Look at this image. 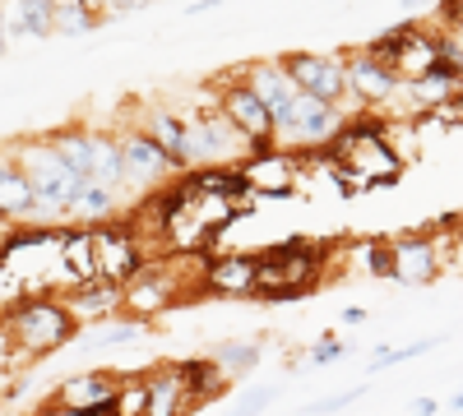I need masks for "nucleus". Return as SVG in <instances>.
Here are the masks:
<instances>
[{"label":"nucleus","instance_id":"f257e3e1","mask_svg":"<svg viewBox=\"0 0 463 416\" xmlns=\"http://www.w3.org/2000/svg\"><path fill=\"white\" fill-rule=\"evenodd\" d=\"M10 153H14L24 180H28V190H33V213H28V222H37V226L61 222V217L70 213V199L80 195L84 176L74 171V167H65V162L52 153L47 139H24V143L10 148Z\"/></svg>","mask_w":463,"mask_h":416},{"label":"nucleus","instance_id":"f03ea898","mask_svg":"<svg viewBox=\"0 0 463 416\" xmlns=\"http://www.w3.org/2000/svg\"><path fill=\"white\" fill-rule=\"evenodd\" d=\"M0 328L10 333V343H14L24 370L33 361H43L47 352L65 347L70 337H80V324H74V315L65 310V300H56V296H28V300H19L14 310L0 315Z\"/></svg>","mask_w":463,"mask_h":416},{"label":"nucleus","instance_id":"7ed1b4c3","mask_svg":"<svg viewBox=\"0 0 463 416\" xmlns=\"http://www.w3.org/2000/svg\"><path fill=\"white\" fill-rule=\"evenodd\" d=\"M316 282V250L288 245L279 254H264L255 269V296L260 300H292L301 291H311Z\"/></svg>","mask_w":463,"mask_h":416},{"label":"nucleus","instance_id":"20e7f679","mask_svg":"<svg viewBox=\"0 0 463 416\" xmlns=\"http://www.w3.org/2000/svg\"><path fill=\"white\" fill-rule=\"evenodd\" d=\"M200 398H209L200 365H163L144 380V416H190Z\"/></svg>","mask_w":463,"mask_h":416},{"label":"nucleus","instance_id":"39448f33","mask_svg":"<svg viewBox=\"0 0 463 416\" xmlns=\"http://www.w3.org/2000/svg\"><path fill=\"white\" fill-rule=\"evenodd\" d=\"M283 69L292 74V84L311 97H325L338 106V97L347 93V69H343V56H311V51H297L283 60Z\"/></svg>","mask_w":463,"mask_h":416},{"label":"nucleus","instance_id":"423d86ee","mask_svg":"<svg viewBox=\"0 0 463 416\" xmlns=\"http://www.w3.org/2000/svg\"><path fill=\"white\" fill-rule=\"evenodd\" d=\"M218 111H222V116H227L232 125H237L255 148H269V143H274V116H269V106H264L246 84H227V88H222Z\"/></svg>","mask_w":463,"mask_h":416},{"label":"nucleus","instance_id":"0eeeda50","mask_svg":"<svg viewBox=\"0 0 463 416\" xmlns=\"http://www.w3.org/2000/svg\"><path fill=\"white\" fill-rule=\"evenodd\" d=\"M440 273V245L431 236H403L390 245V278L403 287H421Z\"/></svg>","mask_w":463,"mask_h":416},{"label":"nucleus","instance_id":"6e6552de","mask_svg":"<svg viewBox=\"0 0 463 416\" xmlns=\"http://www.w3.org/2000/svg\"><path fill=\"white\" fill-rule=\"evenodd\" d=\"M93 250H98V282L121 287L130 273H139V245L121 226H93Z\"/></svg>","mask_w":463,"mask_h":416},{"label":"nucleus","instance_id":"1a4fd4ad","mask_svg":"<svg viewBox=\"0 0 463 416\" xmlns=\"http://www.w3.org/2000/svg\"><path fill=\"white\" fill-rule=\"evenodd\" d=\"M241 176H246V190H255V195H288L292 185H297V158L288 153H274V148H260V153H250L246 162H241Z\"/></svg>","mask_w":463,"mask_h":416},{"label":"nucleus","instance_id":"9d476101","mask_svg":"<svg viewBox=\"0 0 463 416\" xmlns=\"http://www.w3.org/2000/svg\"><path fill=\"white\" fill-rule=\"evenodd\" d=\"M116 143H121V158H126V190L130 185H158V180H167V171H176L172 158L139 130L121 134Z\"/></svg>","mask_w":463,"mask_h":416},{"label":"nucleus","instance_id":"9b49d317","mask_svg":"<svg viewBox=\"0 0 463 416\" xmlns=\"http://www.w3.org/2000/svg\"><path fill=\"white\" fill-rule=\"evenodd\" d=\"M343 69H347V93L362 102H390L399 88V74L371 51H357L353 60H343Z\"/></svg>","mask_w":463,"mask_h":416},{"label":"nucleus","instance_id":"f8f14e48","mask_svg":"<svg viewBox=\"0 0 463 416\" xmlns=\"http://www.w3.org/2000/svg\"><path fill=\"white\" fill-rule=\"evenodd\" d=\"M116 393H121V380H116V374L84 370V374H70V380H61V384H56V407L89 411V407L116 402Z\"/></svg>","mask_w":463,"mask_h":416},{"label":"nucleus","instance_id":"ddd939ff","mask_svg":"<svg viewBox=\"0 0 463 416\" xmlns=\"http://www.w3.org/2000/svg\"><path fill=\"white\" fill-rule=\"evenodd\" d=\"M255 254H232V259H213L204 269V287L213 296H255Z\"/></svg>","mask_w":463,"mask_h":416},{"label":"nucleus","instance_id":"4468645a","mask_svg":"<svg viewBox=\"0 0 463 416\" xmlns=\"http://www.w3.org/2000/svg\"><path fill=\"white\" fill-rule=\"evenodd\" d=\"M264 106H269V116L274 111H283L292 97H297V84H292V74L279 65V60H260V65H250L246 69V79H241Z\"/></svg>","mask_w":463,"mask_h":416},{"label":"nucleus","instance_id":"2eb2a0df","mask_svg":"<svg viewBox=\"0 0 463 416\" xmlns=\"http://www.w3.org/2000/svg\"><path fill=\"white\" fill-rule=\"evenodd\" d=\"M65 310L74 315V324L107 319L111 310H121V287H116V282H84V287H70V291H65Z\"/></svg>","mask_w":463,"mask_h":416},{"label":"nucleus","instance_id":"dca6fc26","mask_svg":"<svg viewBox=\"0 0 463 416\" xmlns=\"http://www.w3.org/2000/svg\"><path fill=\"white\" fill-rule=\"evenodd\" d=\"M28 213H33V190H28L14 153L0 148V217L5 222H28Z\"/></svg>","mask_w":463,"mask_h":416},{"label":"nucleus","instance_id":"f3484780","mask_svg":"<svg viewBox=\"0 0 463 416\" xmlns=\"http://www.w3.org/2000/svg\"><path fill=\"white\" fill-rule=\"evenodd\" d=\"M5 37H52V0H5L0 10Z\"/></svg>","mask_w":463,"mask_h":416},{"label":"nucleus","instance_id":"a211bd4d","mask_svg":"<svg viewBox=\"0 0 463 416\" xmlns=\"http://www.w3.org/2000/svg\"><path fill=\"white\" fill-rule=\"evenodd\" d=\"M139 134H148V139L158 143L167 158H172V167L181 171V158H185V121H181V116H172L167 106H158V111H153V116L144 121V130H139Z\"/></svg>","mask_w":463,"mask_h":416},{"label":"nucleus","instance_id":"6ab92c4d","mask_svg":"<svg viewBox=\"0 0 463 416\" xmlns=\"http://www.w3.org/2000/svg\"><path fill=\"white\" fill-rule=\"evenodd\" d=\"M89 180L107 185V190L121 195L126 190V158H121V143L107 139V134H93V171Z\"/></svg>","mask_w":463,"mask_h":416},{"label":"nucleus","instance_id":"aec40b11","mask_svg":"<svg viewBox=\"0 0 463 416\" xmlns=\"http://www.w3.org/2000/svg\"><path fill=\"white\" fill-rule=\"evenodd\" d=\"M111 213H116V190H107V185H98V180H84L80 195L70 199V213L65 217L93 226V222H107Z\"/></svg>","mask_w":463,"mask_h":416},{"label":"nucleus","instance_id":"412c9836","mask_svg":"<svg viewBox=\"0 0 463 416\" xmlns=\"http://www.w3.org/2000/svg\"><path fill=\"white\" fill-rule=\"evenodd\" d=\"M209 365L232 384L237 374H250V370L260 365V347H255V343H222V347H213Z\"/></svg>","mask_w":463,"mask_h":416},{"label":"nucleus","instance_id":"4be33fe9","mask_svg":"<svg viewBox=\"0 0 463 416\" xmlns=\"http://www.w3.org/2000/svg\"><path fill=\"white\" fill-rule=\"evenodd\" d=\"M98 28V14L84 5V0H56L52 5V32L61 37H84Z\"/></svg>","mask_w":463,"mask_h":416},{"label":"nucleus","instance_id":"5701e85b","mask_svg":"<svg viewBox=\"0 0 463 416\" xmlns=\"http://www.w3.org/2000/svg\"><path fill=\"white\" fill-rule=\"evenodd\" d=\"M144 333H148L144 319H121V324H111V328H89L84 343L89 347H121V343H135V337H144Z\"/></svg>","mask_w":463,"mask_h":416},{"label":"nucleus","instance_id":"b1692460","mask_svg":"<svg viewBox=\"0 0 463 416\" xmlns=\"http://www.w3.org/2000/svg\"><path fill=\"white\" fill-rule=\"evenodd\" d=\"M440 343H445V337H421V343H408V347H380V352L371 356V374H375V370H390V365H399V361H408V356L436 352Z\"/></svg>","mask_w":463,"mask_h":416},{"label":"nucleus","instance_id":"393cba45","mask_svg":"<svg viewBox=\"0 0 463 416\" xmlns=\"http://www.w3.org/2000/svg\"><path fill=\"white\" fill-rule=\"evenodd\" d=\"M269 402H274V389H250V393H246V398H241L237 407H232L227 416H260V411H264Z\"/></svg>","mask_w":463,"mask_h":416},{"label":"nucleus","instance_id":"a878e982","mask_svg":"<svg viewBox=\"0 0 463 416\" xmlns=\"http://www.w3.org/2000/svg\"><path fill=\"white\" fill-rule=\"evenodd\" d=\"M366 389H347V393H338V398H325V402H311V407H301V416H329V411H338V407H347V402H357Z\"/></svg>","mask_w":463,"mask_h":416},{"label":"nucleus","instance_id":"bb28decb","mask_svg":"<svg viewBox=\"0 0 463 416\" xmlns=\"http://www.w3.org/2000/svg\"><path fill=\"white\" fill-rule=\"evenodd\" d=\"M343 356V343H338V337H320V343L311 347V365H334Z\"/></svg>","mask_w":463,"mask_h":416},{"label":"nucleus","instance_id":"cd10ccee","mask_svg":"<svg viewBox=\"0 0 463 416\" xmlns=\"http://www.w3.org/2000/svg\"><path fill=\"white\" fill-rule=\"evenodd\" d=\"M338 319H343L347 328H353V324H362V319H366V310H362V306H347V310H343Z\"/></svg>","mask_w":463,"mask_h":416},{"label":"nucleus","instance_id":"c85d7f7f","mask_svg":"<svg viewBox=\"0 0 463 416\" xmlns=\"http://www.w3.org/2000/svg\"><path fill=\"white\" fill-rule=\"evenodd\" d=\"M213 5H218V0H190L185 14H204V10H213Z\"/></svg>","mask_w":463,"mask_h":416},{"label":"nucleus","instance_id":"c756f323","mask_svg":"<svg viewBox=\"0 0 463 416\" xmlns=\"http://www.w3.org/2000/svg\"><path fill=\"white\" fill-rule=\"evenodd\" d=\"M412 411H417V416H436V402H431V398H417Z\"/></svg>","mask_w":463,"mask_h":416},{"label":"nucleus","instance_id":"7c9ffc66","mask_svg":"<svg viewBox=\"0 0 463 416\" xmlns=\"http://www.w3.org/2000/svg\"><path fill=\"white\" fill-rule=\"evenodd\" d=\"M5 47H10V37H5V23H0V56H5Z\"/></svg>","mask_w":463,"mask_h":416},{"label":"nucleus","instance_id":"2f4dec72","mask_svg":"<svg viewBox=\"0 0 463 416\" xmlns=\"http://www.w3.org/2000/svg\"><path fill=\"white\" fill-rule=\"evenodd\" d=\"M403 5H408V10H421V5H431V0H403Z\"/></svg>","mask_w":463,"mask_h":416},{"label":"nucleus","instance_id":"473e14b6","mask_svg":"<svg viewBox=\"0 0 463 416\" xmlns=\"http://www.w3.org/2000/svg\"><path fill=\"white\" fill-rule=\"evenodd\" d=\"M454 416H463V393H454Z\"/></svg>","mask_w":463,"mask_h":416},{"label":"nucleus","instance_id":"72a5a7b5","mask_svg":"<svg viewBox=\"0 0 463 416\" xmlns=\"http://www.w3.org/2000/svg\"><path fill=\"white\" fill-rule=\"evenodd\" d=\"M458 259H463V241H458Z\"/></svg>","mask_w":463,"mask_h":416},{"label":"nucleus","instance_id":"f704fd0d","mask_svg":"<svg viewBox=\"0 0 463 416\" xmlns=\"http://www.w3.org/2000/svg\"><path fill=\"white\" fill-rule=\"evenodd\" d=\"M52 5H56V0H52Z\"/></svg>","mask_w":463,"mask_h":416}]
</instances>
